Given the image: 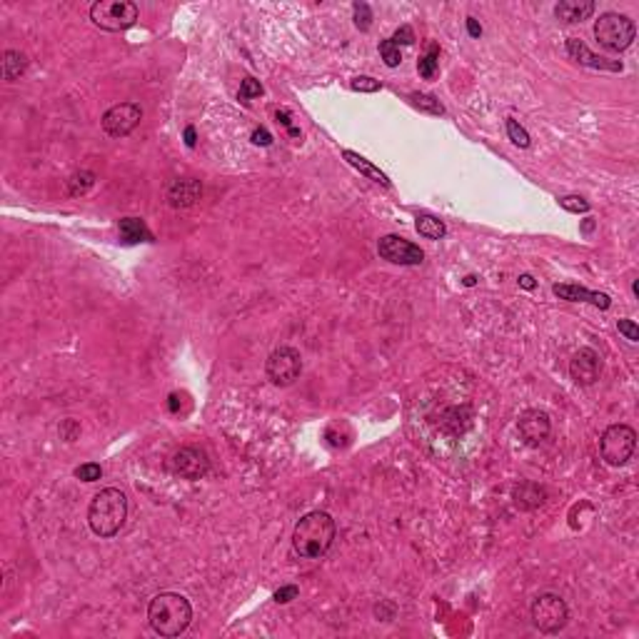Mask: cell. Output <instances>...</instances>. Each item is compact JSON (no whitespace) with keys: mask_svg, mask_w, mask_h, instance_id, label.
<instances>
[{"mask_svg":"<svg viewBox=\"0 0 639 639\" xmlns=\"http://www.w3.org/2000/svg\"><path fill=\"white\" fill-rule=\"evenodd\" d=\"M335 537L337 525L327 512H308L305 517H300V522L292 529V552L300 560H320L330 552Z\"/></svg>","mask_w":639,"mask_h":639,"instance_id":"6da1fadb","label":"cell"},{"mask_svg":"<svg viewBox=\"0 0 639 639\" xmlns=\"http://www.w3.org/2000/svg\"><path fill=\"white\" fill-rule=\"evenodd\" d=\"M147 622L160 637H180L192 622V607L178 592H160L147 605Z\"/></svg>","mask_w":639,"mask_h":639,"instance_id":"7a4b0ae2","label":"cell"},{"mask_svg":"<svg viewBox=\"0 0 639 639\" xmlns=\"http://www.w3.org/2000/svg\"><path fill=\"white\" fill-rule=\"evenodd\" d=\"M125 520H128V497H125L123 489L105 487L90 499L88 525L93 534L103 539L115 537L123 529Z\"/></svg>","mask_w":639,"mask_h":639,"instance_id":"3957f363","label":"cell"},{"mask_svg":"<svg viewBox=\"0 0 639 639\" xmlns=\"http://www.w3.org/2000/svg\"><path fill=\"white\" fill-rule=\"evenodd\" d=\"M634 20L622 13H602L595 22V38L597 43L610 53H624L634 43Z\"/></svg>","mask_w":639,"mask_h":639,"instance_id":"277c9868","label":"cell"},{"mask_svg":"<svg viewBox=\"0 0 639 639\" xmlns=\"http://www.w3.org/2000/svg\"><path fill=\"white\" fill-rule=\"evenodd\" d=\"M529 617L542 634H560L569 622V607L560 595L544 592V595L534 597L532 607H529Z\"/></svg>","mask_w":639,"mask_h":639,"instance_id":"5b68a950","label":"cell"},{"mask_svg":"<svg viewBox=\"0 0 639 639\" xmlns=\"http://www.w3.org/2000/svg\"><path fill=\"white\" fill-rule=\"evenodd\" d=\"M90 20L100 30L107 33H120L135 25L138 20V6L130 0H98L90 8Z\"/></svg>","mask_w":639,"mask_h":639,"instance_id":"8992f818","label":"cell"},{"mask_svg":"<svg viewBox=\"0 0 639 639\" xmlns=\"http://www.w3.org/2000/svg\"><path fill=\"white\" fill-rule=\"evenodd\" d=\"M637 432L629 425H610L600 437V454L610 467H622L632 460Z\"/></svg>","mask_w":639,"mask_h":639,"instance_id":"52a82bcc","label":"cell"},{"mask_svg":"<svg viewBox=\"0 0 639 639\" xmlns=\"http://www.w3.org/2000/svg\"><path fill=\"white\" fill-rule=\"evenodd\" d=\"M265 375L275 387L295 385L303 375V355L295 348H287V345L272 350L268 362H265Z\"/></svg>","mask_w":639,"mask_h":639,"instance_id":"ba28073f","label":"cell"},{"mask_svg":"<svg viewBox=\"0 0 639 639\" xmlns=\"http://www.w3.org/2000/svg\"><path fill=\"white\" fill-rule=\"evenodd\" d=\"M140 120H143V107L138 103H120V105H112L103 115L100 125L107 138H125V135H130L140 125Z\"/></svg>","mask_w":639,"mask_h":639,"instance_id":"9c48e42d","label":"cell"},{"mask_svg":"<svg viewBox=\"0 0 639 639\" xmlns=\"http://www.w3.org/2000/svg\"><path fill=\"white\" fill-rule=\"evenodd\" d=\"M170 472L183 480H202L210 472V457L200 447H180L168 462Z\"/></svg>","mask_w":639,"mask_h":639,"instance_id":"30bf717a","label":"cell"},{"mask_svg":"<svg viewBox=\"0 0 639 639\" xmlns=\"http://www.w3.org/2000/svg\"><path fill=\"white\" fill-rule=\"evenodd\" d=\"M377 253H380V258L387 260V263L407 265V268L420 265L422 260H425V253L420 250V245L404 240V237H400V235L380 237V242H377Z\"/></svg>","mask_w":639,"mask_h":639,"instance_id":"8fae6325","label":"cell"},{"mask_svg":"<svg viewBox=\"0 0 639 639\" xmlns=\"http://www.w3.org/2000/svg\"><path fill=\"white\" fill-rule=\"evenodd\" d=\"M517 430H520V437L525 440V444L539 447V444L547 442L552 432L550 415L544 409H525L520 415V422H517Z\"/></svg>","mask_w":639,"mask_h":639,"instance_id":"7c38bea8","label":"cell"},{"mask_svg":"<svg viewBox=\"0 0 639 639\" xmlns=\"http://www.w3.org/2000/svg\"><path fill=\"white\" fill-rule=\"evenodd\" d=\"M602 375V357L597 350L592 348H582L572 355L569 360V377L577 382L579 387H589L595 385Z\"/></svg>","mask_w":639,"mask_h":639,"instance_id":"4fadbf2b","label":"cell"},{"mask_svg":"<svg viewBox=\"0 0 639 639\" xmlns=\"http://www.w3.org/2000/svg\"><path fill=\"white\" fill-rule=\"evenodd\" d=\"M552 292H555L560 300H567V303H592L595 308H600V310H607L612 305V300H610L607 292H592L582 285H572V282L555 285L552 287Z\"/></svg>","mask_w":639,"mask_h":639,"instance_id":"5bb4252c","label":"cell"},{"mask_svg":"<svg viewBox=\"0 0 639 639\" xmlns=\"http://www.w3.org/2000/svg\"><path fill=\"white\" fill-rule=\"evenodd\" d=\"M200 195H202L200 180H192V178L173 180L168 185V202H170V208H175V210L192 208V205L200 200Z\"/></svg>","mask_w":639,"mask_h":639,"instance_id":"9a60e30c","label":"cell"},{"mask_svg":"<svg viewBox=\"0 0 639 639\" xmlns=\"http://www.w3.org/2000/svg\"><path fill=\"white\" fill-rule=\"evenodd\" d=\"M567 55L572 58V60H577L579 65L595 67V70H612V73L622 70V62H619V60H607V58L595 55V53L589 51L587 45H584L579 38H569V40H567Z\"/></svg>","mask_w":639,"mask_h":639,"instance_id":"2e32d148","label":"cell"},{"mask_svg":"<svg viewBox=\"0 0 639 639\" xmlns=\"http://www.w3.org/2000/svg\"><path fill=\"white\" fill-rule=\"evenodd\" d=\"M595 8L592 0H562L555 6V15L565 22H582L595 13Z\"/></svg>","mask_w":639,"mask_h":639,"instance_id":"e0dca14e","label":"cell"},{"mask_svg":"<svg viewBox=\"0 0 639 639\" xmlns=\"http://www.w3.org/2000/svg\"><path fill=\"white\" fill-rule=\"evenodd\" d=\"M544 497H547V492L534 482L517 485L515 492H512V499H515V505L520 510H537V507L544 505Z\"/></svg>","mask_w":639,"mask_h":639,"instance_id":"ac0fdd59","label":"cell"},{"mask_svg":"<svg viewBox=\"0 0 639 639\" xmlns=\"http://www.w3.org/2000/svg\"><path fill=\"white\" fill-rule=\"evenodd\" d=\"M342 157H345V160H348V163L353 165L355 170H360L364 178H370V180H375V183H380V185L390 187V180H387V175L382 173L380 168H375L370 160H364L362 155H357V152H353V150H342Z\"/></svg>","mask_w":639,"mask_h":639,"instance_id":"d6986e66","label":"cell"},{"mask_svg":"<svg viewBox=\"0 0 639 639\" xmlns=\"http://www.w3.org/2000/svg\"><path fill=\"white\" fill-rule=\"evenodd\" d=\"M118 230L125 242H150L152 240V232L147 230V225L143 223L140 218H123L118 225Z\"/></svg>","mask_w":639,"mask_h":639,"instance_id":"ffe728a7","label":"cell"},{"mask_svg":"<svg viewBox=\"0 0 639 639\" xmlns=\"http://www.w3.org/2000/svg\"><path fill=\"white\" fill-rule=\"evenodd\" d=\"M28 70V55L20 51H6L3 53V78L18 80Z\"/></svg>","mask_w":639,"mask_h":639,"instance_id":"44dd1931","label":"cell"},{"mask_svg":"<svg viewBox=\"0 0 639 639\" xmlns=\"http://www.w3.org/2000/svg\"><path fill=\"white\" fill-rule=\"evenodd\" d=\"M415 228L422 237H430V240H440V237L447 235V228H444L442 220L432 218V215H420L417 223H415Z\"/></svg>","mask_w":639,"mask_h":639,"instance_id":"7402d4cb","label":"cell"},{"mask_svg":"<svg viewBox=\"0 0 639 639\" xmlns=\"http://www.w3.org/2000/svg\"><path fill=\"white\" fill-rule=\"evenodd\" d=\"M95 180H98L95 173H90V170H78V173H73L70 180H67V195L70 197L85 195L90 187L95 185Z\"/></svg>","mask_w":639,"mask_h":639,"instance_id":"603a6c76","label":"cell"},{"mask_svg":"<svg viewBox=\"0 0 639 639\" xmlns=\"http://www.w3.org/2000/svg\"><path fill=\"white\" fill-rule=\"evenodd\" d=\"M409 103H412L417 110L430 112V115H444L442 103H440L435 95H430V93H412V95H409Z\"/></svg>","mask_w":639,"mask_h":639,"instance_id":"cb8c5ba5","label":"cell"},{"mask_svg":"<svg viewBox=\"0 0 639 639\" xmlns=\"http://www.w3.org/2000/svg\"><path fill=\"white\" fill-rule=\"evenodd\" d=\"M437 65H440V48L437 45H430L427 48V53L420 58V62H417V70H420L422 78H435V73H437Z\"/></svg>","mask_w":639,"mask_h":639,"instance_id":"d4e9b609","label":"cell"},{"mask_svg":"<svg viewBox=\"0 0 639 639\" xmlns=\"http://www.w3.org/2000/svg\"><path fill=\"white\" fill-rule=\"evenodd\" d=\"M380 55L382 60H385L387 67H397L400 62H402V53H400V45L393 43V38L390 40H382L380 43Z\"/></svg>","mask_w":639,"mask_h":639,"instance_id":"484cf974","label":"cell"},{"mask_svg":"<svg viewBox=\"0 0 639 639\" xmlns=\"http://www.w3.org/2000/svg\"><path fill=\"white\" fill-rule=\"evenodd\" d=\"M507 135H510V140L515 143L517 147H529V133L525 128H522L517 120H507Z\"/></svg>","mask_w":639,"mask_h":639,"instance_id":"4316f807","label":"cell"},{"mask_svg":"<svg viewBox=\"0 0 639 639\" xmlns=\"http://www.w3.org/2000/svg\"><path fill=\"white\" fill-rule=\"evenodd\" d=\"M353 13H355V25H357L360 30H370V25H372L370 6H367V3H355Z\"/></svg>","mask_w":639,"mask_h":639,"instance_id":"83f0119b","label":"cell"},{"mask_svg":"<svg viewBox=\"0 0 639 639\" xmlns=\"http://www.w3.org/2000/svg\"><path fill=\"white\" fill-rule=\"evenodd\" d=\"M560 205L567 210V213H574V215L587 213V210H589V202L584 200V197H579V195H565V197H560Z\"/></svg>","mask_w":639,"mask_h":639,"instance_id":"f1b7e54d","label":"cell"},{"mask_svg":"<svg viewBox=\"0 0 639 639\" xmlns=\"http://www.w3.org/2000/svg\"><path fill=\"white\" fill-rule=\"evenodd\" d=\"M75 477L83 480V482H95V480L103 477V467L95 465V462H85V465H80L78 470H75Z\"/></svg>","mask_w":639,"mask_h":639,"instance_id":"f546056e","label":"cell"},{"mask_svg":"<svg viewBox=\"0 0 639 639\" xmlns=\"http://www.w3.org/2000/svg\"><path fill=\"white\" fill-rule=\"evenodd\" d=\"M263 95V85H260V80L255 78H245L240 85V100H253V98H260Z\"/></svg>","mask_w":639,"mask_h":639,"instance_id":"4dcf8cb0","label":"cell"},{"mask_svg":"<svg viewBox=\"0 0 639 639\" xmlns=\"http://www.w3.org/2000/svg\"><path fill=\"white\" fill-rule=\"evenodd\" d=\"M353 90H357V93H377V90H380V80L360 75V78L353 80Z\"/></svg>","mask_w":639,"mask_h":639,"instance_id":"1f68e13d","label":"cell"},{"mask_svg":"<svg viewBox=\"0 0 639 639\" xmlns=\"http://www.w3.org/2000/svg\"><path fill=\"white\" fill-rule=\"evenodd\" d=\"M617 330L622 332V335L627 337L629 342H637L639 340V327H637V322H634V320H619Z\"/></svg>","mask_w":639,"mask_h":639,"instance_id":"d6a6232c","label":"cell"},{"mask_svg":"<svg viewBox=\"0 0 639 639\" xmlns=\"http://www.w3.org/2000/svg\"><path fill=\"white\" fill-rule=\"evenodd\" d=\"M393 43L395 45H412V43H415V30L409 28V25H402V28L395 30Z\"/></svg>","mask_w":639,"mask_h":639,"instance_id":"836d02e7","label":"cell"},{"mask_svg":"<svg viewBox=\"0 0 639 639\" xmlns=\"http://www.w3.org/2000/svg\"><path fill=\"white\" fill-rule=\"evenodd\" d=\"M298 595H300V589L295 587V584H287V587H280L275 592V602L277 605H287V602H292Z\"/></svg>","mask_w":639,"mask_h":639,"instance_id":"e575fe53","label":"cell"},{"mask_svg":"<svg viewBox=\"0 0 639 639\" xmlns=\"http://www.w3.org/2000/svg\"><path fill=\"white\" fill-rule=\"evenodd\" d=\"M78 432H80L78 422H75V420H65V422H62V427H60V437L65 440V442H73Z\"/></svg>","mask_w":639,"mask_h":639,"instance_id":"d590c367","label":"cell"},{"mask_svg":"<svg viewBox=\"0 0 639 639\" xmlns=\"http://www.w3.org/2000/svg\"><path fill=\"white\" fill-rule=\"evenodd\" d=\"M253 143H255V145L268 147V145H272V135H270L265 128H255L253 130Z\"/></svg>","mask_w":639,"mask_h":639,"instance_id":"8d00e7d4","label":"cell"},{"mask_svg":"<svg viewBox=\"0 0 639 639\" xmlns=\"http://www.w3.org/2000/svg\"><path fill=\"white\" fill-rule=\"evenodd\" d=\"M275 118H277V123H282L287 130H290V135H292V138H300V130H298V128H292L290 112H287V110H277V112H275Z\"/></svg>","mask_w":639,"mask_h":639,"instance_id":"74e56055","label":"cell"},{"mask_svg":"<svg viewBox=\"0 0 639 639\" xmlns=\"http://www.w3.org/2000/svg\"><path fill=\"white\" fill-rule=\"evenodd\" d=\"M467 30H470V35H472V38H480V35H482V28H480V25H477V20H475V18H467Z\"/></svg>","mask_w":639,"mask_h":639,"instance_id":"f35d334b","label":"cell"},{"mask_svg":"<svg viewBox=\"0 0 639 639\" xmlns=\"http://www.w3.org/2000/svg\"><path fill=\"white\" fill-rule=\"evenodd\" d=\"M534 277L532 275H520V287H525V290H534Z\"/></svg>","mask_w":639,"mask_h":639,"instance_id":"ab89813d","label":"cell"},{"mask_svg":"<svg viewBox=\"0 0 639 639\" xmlns=\"http://www.w3.org/2000/svg\"><path fill=\"white\" fill-rule=\"evenodd\" d=\"M185 143L187 147H195V128H185Z\"/></svg>","mask_w":639,"mask_h":639,"instance_id":"60d3db41","label":"cell"},{"mask_svg":"<svg viewBox=\"0 0 639 639\" xmlns=\"http://www.w3.org/2000/svg\"><path fill=\"white\" fill-rule=\"evenodd\" d=\"M178 395H170V412H178Z\"/></svg>","mask_w":639,"mask_h":639,"instance_id":"b9f144b4","label":"cell"}]
</instances>
